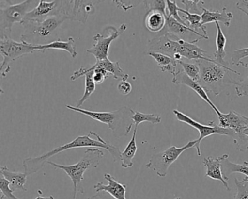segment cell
Returning a JSON list of instances; mask_svg holds the SVG:
<instances>
[{
	"label": "cell",
	"mask_w": 248,
	"mask_h": 199,
	"mask_svg": "<svg viewBox=\"0 0 248 199\" xmlns=\"http://www.w3.org/2000/svg\"><path fill=\"white\" fill-rule=\"evenodd\" d=\"M167 18L168 16L161 11H149L145 17V27L151 33H160L166 25Z\"/></svg>",
	"instance_id": "cell-20"
},
{
	"label": "cell",
	"mask_w": 248,
	"mask_h": 199,
	"mask_svg": "<svg viewBox=\"0 0 248 199\" xmlns=\"http://www.w3.org/2000/svg\"><path fill=\"white\" fill-rule=\"evenodd\" d=\"M248 57V48L245 49H236L232 53V62L235 66H239L240 65L248 67V64H244L242 60L245 58Z\"/></svg>",
	"instance_id": "cell-35"
},
{
	"label": "cell",
	"mask_w": 248,
	"mask_h": 199,
	"mask_svg": "<svg viewBox=\"0 0 248 199\" xmlns=\"http://www.w3.org/2000/svg\"><path fill=\"white\" fill-rule=\"evenodd\" d=\"M36 49L38 51L42 52H44L46 50H65V51L68 52L73 59H75L78 56L76 44H75V40L73 37H69L67 41L57 40V41L53 42L50 44L36 46Z\"/></svg>",
	"instance_id": "cell-23"
},
{
	"label": "cell",
	"mask_w": 248,
	"mask_h": 199,
	"mask_svg": "<svg viewBox=\"0 0 248 199\" xmlns=\"http://www.w3.org/2000/svg\"><path fill=\"white\" fill-rule=\"evenodd\" d=\"M95 67L101 68L107 71L109 75H111L114 79H121L122 81H127L129 75L125 73L124 70L120 67L119 62H112L109 59L107 60L96 61V63L93 65Z\"/></svg>",
	"instance_id": "cell-25"
},
{
	"label": "cell",
	"mask_w": 248,
	"mask_h": 199,
	"mask_svg": "<svg viewBox=\"0 0 248 199\" xmlns=\"http://www.w3.org/2000/svg\"><path fill=\"white\" fill-rule=\"evenodd\" d=\"M104 179L108 181V184H104L103 182H98L94 185L96 193L107 192L115 199H127L126 198V190L127 185L119 182L115 178L108 173L104 175Z\"/></svg>",
	"instance_id": "cell-17"
},
{
	"label": "cell",
	"mask_w": 248,
	"mask_h": 199,
	"mask_svg": "<svg viewBox=\"0 0 248 199\" xmlns=\"http://www.w3.org/2000/svg\"><path fill=\"white\" fill-rule=\"evenodd\" d=\"M98 1H64L65 16L68 19L85 24L88 17L95 11Z\"/></svg>",
	"instance_id": "cell-12"
},
{
	"label": "cell",
	"mask_w": 248,
	"mask_h": 199,
	"mask_svg": "<svg viewBox=\"0 0 248 199\" xmlns=\"http://www.w3.org/2000/svg\"><path fill=\"white\" fill-rule=\"evenodd\" d=\"M93 72L94 71H91V72H88V73L85 75V91H84V94L82 98L77 102L76 106H75V107H78V108H81L82 104L90 98V97L92 95L93 93H94V91H95L96 85H95L93 80Z\"/></svg>",
	"instance_id": "cell-30"
},
{
	"label": "cell",
	"mask_w": 248,
	"mask_h": 199,
	"mask_svg": "<svg viewBox=\"0 0 248 199\" xmlns=\"http://www.w3.org/2000/svg\"><path fill=\"white\" fill-rule=\"evenodd\" d=\"M168 34L172 37L183 39L187 41L186 38L191 34H195L197 37H200L202 40H208V36L203 35L197 32L190 29L187 26L177 21L174 18L168 17L167 18L166 25L164 30L159 33V34Z\"/></svg>",
	"instance_id": "cell-15"
},
{
	"label": "cell",
	"mask_w": 248,
	"mask_h": 199,
	"mask_svg": "<svg viewBox=\"0 0 248 199\" xmlns=\"http://www.w3.org/2000/svg\"><path fill=\"white\" fill-rule=\"evenodd\" d=\"M235 86V91L238 97H248V76L242 81H237Z\"/></svg>",
	"instance_id": "cell-38"
},
{
	"label": "cell",
	"mask_w": 248,
	"mask_h": 199,
	"mask_svg": "<svg viewBox=\"0 0 248 199\" xmlns=\"http://www.w3.org/2000/svg\"><path fill=\"white\" fill-rule=\"evenodd\" d=\"M227 155L228 154H223L221 156L217 157V158H213L211 156L207 157V158H204L203 164L206 168L205 177L221 182L226 190L228 191H230L231 188L229 187V183L223 177L221 168L222 161Z\"/></svg>",
	"instance_id": "cell-18"
},
{
	"label": "cell",
	"mask_w": 248,
	"mask_h": 199,
	"mask_svg": "<svg viewBox=\"0 0 248 199\" xmlns=\"http://www.w3.org/2000/svg\"><path fill=\"white\" fill-rule=\"evenodd\" d=\"M63 15V1H39L23 21H43L53 16ZM22 21V22H23Z\"/></svg>",
	"instance_id": "cell-13"
},
{
	"label": "cell",
	"mask_w": 248,
	"mask_h": 199,
	"mask_svg": "<svg viewBox=\"0 0 248 199\" xmlns=\"http://www.w3.org/2000/svg\"><path fill=\"white\" fill-rule=\"evenodd\" d=\"M35 199H55V198L53 196H50L48 197H43V196H37Z\"/></svg>",
	"instance_id": "cell-42"
},
{
	"label": "cell",
	"mask_w": 248,
	"mask_h": 199,
	"mask_svg": "<svg viewBox=\"0 0 248 199\" xmlns=\"http://www.w3.org/2000/svg\"><path fill=\"white\" fill-rule=\"evenodd\" d=\"M104 156V152L99 148H88L82 158L74 165H61L50 161H47V164L55 168L63 170L70 177L73 182V199H76L78 193H85L81 183L84 180L85 171L91 168H97Z\"/></svg>",
	"instance_id": "cell-5"
},
{
	"label": "cell",
	"mask_w": 248,
	"mask_h": 199,
	"mask_svg": "<svg viewBox=\"0 0 248 199\" xmlns=\"http://www.w3.org/2000/svg\"><path fill=\"white\" fill-rule=\"evenodd\" d=\"M242 133H244V134L247 135V136H248V129H245V130H244Z\"/></svg>",
	"instance_id": "cell-43"
},
{
	"label": "cell",
	"mask_w": 248,
	"mask_h": 199,
	"mask_svg": "<svg viewBox=\"0 0 248 199\" xmlns=\"http://www.w3.org/2000/svg\"><path fill=\"white\" fill-rule=\"evenodd\" d=\"M218 126L224 129H230L236 133H242L248 128V117L235 111H230L226 114L222 113L219 116Z\"/></svg>",
	"instance_id": "cell-16"
},
{
	"label": "cell",
	"mask_w": 248,
	"mask_h": 199,
	"mask_svg": "<svg viewBox=\"0 0 248 199\" xmlns=\"http://www.w3.org/2000/svg\"><path fill=\"white\" fill-rule=\"evenodd\" d=\"M222 173L226 181L229 180V176L233 173H241L248 177V163L245 161L242 164H234L229 160V155L222 161Z\"/></svg>",
	"instance_id": "cell-27"
},
{
	"label": "cell",
	"mask_w": 248,
	"mask_h": 199,
	"mask_svg": "<svg viewBox=\"0 0 248 199\" xmlns=\"http://www.w3.org/2000/svg\"><path fill=\"white\" fill-rule=\"evenodd\" d=\"M145 7V11L146 13L151 11H159L168 16L166 13L167 4L166 1L158 0V1H143Z\"/></svg>",
	"instance_id": "cell-33"
},
{
	"label": "cell",
	"mask_w": 248,
	"mask_h": 199,
	"mask_svg": "<svg viewBox=\"0 0 248 199\" xmlns=\"http://www.w3.org/2000/svg\"><path fill=\"white\" fill-rule=\"evenodd\" d=\"M66 107L72 111L85 115L96 121L104 123L108 126V129H111L114 133H120V131L124 128L125 129V136L130 133L133 126V122L131 120L133 113L131 108L128 107H123L119 110L112 112H95L85 109L78 108L73 106L66 104Z\"/></svg>",
	"instance_id": "cell-6"
},
{
	"label": "cell",
	"mask_w": 248,
	"mask_h": 199,
	"mask_svg": "<svg viewBox=\"0 0 248 199\" xmlns=\"http://www.w3.org/2000/svg\"><path fill=\"white\" fill-rule=\"evenodd\" d=\"M0 173L1 175L3 176L9 182L10 187L13 191L15 192L18 190L27 191V189L25 188V184L28 176L25 173L11 171L7 166H1Z\"/></svg>",
	"instance_id": "cell-21"
},
{
	"label": "cell",
	"mask_w": 248,
	"mask_h": 199,
	"mask_svg": "<svg viewBox=\"0 0 248 199\" xmlns=\"http://www.w3.org/2000/svg\"><path fill=\"white\" fill-rule=\"evenodd\" d=\"M38 1L27 0L16 5L6 4L0 6V38H11V33L14 24L24 21L27 14L32 11Z\"/></svg>",
	"instance_id": "cell-7"
},
{
	"label": "cell",
	"mask_w": 248,
	"mask_h": 199,
	"mask_svg": "<svg viewBox=\"0 0 248 199\" xmlns=\"http://www.w3.org/2000/svg\"><path fill=\"white\" fill-rule=\"evenodd\" d=\"M36 51H38L36 46L26 44L22 42L18 43L12 38H0V52L3 57L0 66L2 78H6L8 72L11 71L10 65L11 62Z\"/></svg>",
	"instance_id": "cell-8"
},
{
	"label": "cell",
	"mask_w": 248,
	"mask_h": 199,
	"mask_svg": "<svg viewBox=\"0 0 248 199\" xmlns=\"http://www.w3.org/2000/svg\"><path fill=\"white\" fill-rule=\"evenodd\" d=\"M217 29V36H216V50L214 53V60L219 65L224 66H229V62L225 60L226 57V37L222 31L221 27L218 22H216Z\"/></svg>",
	"instance_id": "cell-24"
},
{
	"label": "cell",
	"mask_w": 248,
	"mask_h": 199,
	"mask_svg": "<svg viewBox=\"0 0 248 199\" xmlns=\"http://www.w3.org/2000/svg\"><path fill=\"white\" fill-rule=\"evenodd\" d=\"M181 199V197H176V198H175V199Z\"/></svg>",
	"instance_id": "cell-44"
},
{
	"label": "cell",
	"mask_w": 248,
	"mask_h": 199,
	"mask_svg": "<svg viewBox=\"0 0 248 199\" xmlns=\"http://www.w3.org/2000/svg\"><path fill=\"white\" fill-rule=\"evenodd\" d=\"M201 17L202 25L205 26L212 22H221L226 27H229L233 16L232 13L227 12L226 8H222L221 11H210L202 8Z\"/></svg>",
	"instance_id": "cell-19"
},
{
	"label": "cell",
	"mask_w": 248,
	"mask_h": 199,
	"mask_svg": "<svg viewBox=\"0 0 248 199\" xmlns=\"http://www.w3.org/2000/svg\"><path fill=\"white\" fill-rule=\"evenodd\" d=\"M236 192L234 199H248V177H244L242 180L234 179Z\"/></svg>",
	"instance_id": "cell-32"
},
{
	"label": "cell",
	"mask_w": 248,
	"mask_h": 199,
	"mask_svg": "<svg viewBox=\"0 0 248 199\" xmlns=\"http://www.w3.org/2000/svg\"><path fill=\"white\" fill-rule=\"evenodd\" d=\"M125 24H122L118 29L114 26H108L104 30V34H97L93 37V46L88 49L87 52L93 55L96 61L107 60L110 46L114 40H117L127 30Z\"/></svg>",
	"instance_id": "cell-10"
},
{
	"label": "cell",
	"mask_w": 248,
	"mask_h": 199,
	"mask_svg": "<svg viewBox=\"0 0 248 199\" xmlns=\"http://www.w3.org/2000/svg\"><path fill=\"white\" fill-rule=\"evenodd\" d=\"M147 55L152 56L157 64L160 70L162 72H169L172 76L178 72V62L172 56L156 52H147Z\"/></svg>",
	"instance_id": "cell-22"
},
{
	"label": "cell",
	"mask_w": 248,
	"mask_h": 199,
	"mask_svg": "<svg viewBox=\"0 0 248 199\" xmlns=\"http://www.w3.org/2000/svg\"><path fill=\"white\" fill-rule=\"evenodd\" d=\"M236 7L239 11L243 12L245 15L248 17V0H242V1H238L236 2Z\"/></svg>",
	"instance_id": "cell-40"
},
{
	"label": "cell",
	"mask_w": 248,
	"mask_h": 199,
	"mask_svg": "<svg viewBox=\"0 0 248 199\" xmlns=\"http://www.w3.org/2000/svg\"><path fill=\"white\" fill-rule=\"evenodd\" d=\"M199 40L186 41L183 39L172 37L168 34H159L155 38L149 40L148 52H156L173 57L180 55L188 60H205L207 52L195 44Z\"/></svg>",
	"instance_id": "cell-2"
},
{
	"label": "cell",
	"mask_w": 248,
	"mask_h": 199,
	"mask_svg": "<svg viewBox=\"0 0 248 199\" xmlns=\"http://www.w3.org/2000/svg\"><path fill=\"white\" fill-rule=\"evenodd\" d=\"M138 129H134L133 136L129 143L126 146L124 151L121 152V166L123 168H131L133 166V158L136 155L138 150L137 145H136V134H137Z\"/></svg>",
	"instance_id": "cell-26"
},
{
	"label": "cell",
	"mask_w": 248,
	"mask_h": 199,
	"mask_svg": "<svg viewBox=\"0 0 248 199\" xmlns=\"http://www.w3.org/2000/svg\"><path fill=\"white\" fill-rule=\"evenodd\" d=\"M173 113L178 121L186 123L188 126L194 128L200 132V137L197 139V142H196L195 146H194V148L197 149L198 156H201L202 155L200 144L204 138L208 137V136L213 134L225 135V136L232 137V134H233V131L220 127L218 125L216 124L214 121L210 122L208 125L202 124V123H199V122L196 121L194 119L190 117L189 116L178 111V110H174Z\"/></svg>",
	"instance_id": "cell-11"
},
{
	"label": "cell",
	"mask_w": 248,
	"mask_h": 199,
	"mask_svg": "<svg viewBox=\"0 0 248 199\" xmlns=\"http://www.w3.org/2000/svg\"><path fill=\"white\" fill-rule=\"evenodd\" d=\"M172 82L174 84H175V85H184L191 88V89H192L203 101H205L207 104L210 105V107L214 110L217 117L221 116V112L213 104V101L209 98L205 90L200 85V83L196 82V81H194L193 80H191V78H188V77L184 73V71H181L179 69L178 72L174 75Z\"/></svg>",
	"instance_id": "cell-14"
},
{
	"label": "cell",
	"mask_w": 248,
	"mask_h": 199,
	"mask_svg": "<svg viewBox=\"0 0 248 199\" xmlns=\"http://www.w3.org/2000/svg\"><path fill=\"white\" fill-rule=\"evenodd\" d=\"M0 189L2 193L1 199H3L4 198H6L7 199H20L14 194V191L10 187L9 182L2 175L0 176Z\"/></svg>",
	"instance_id": "cell-36"
},
{
	"label": "cell",
	"mask_w": 248,
	"mask_h": 199,
	"mask_svg": "<svg viewBox=\"0 0 248 199\" xmlns=\"http://www.w3.org/2000/svg\"><path fill=\"white\" fill-rule=\"evenodd\" d=\"M68 19L63 15L53 16L43 21H23L24 32L21 40L33 46H45L60 40L59 31L62 24Z\"/></svg>",
	"instance_id": "cell-3"
},
{
	"label": "cell",
	"mask_w": 248,
	"mask_h": 199,
	"mask_svg": "<svg viewBox=\"0 0 248 199\" xmlns=\"http://www.w3.org/2000/svg\"><path fill=\"white\" fill-rule=\"evenodd\" d=\"M200 68V84L206 92L213 93L218 96L226 85H235L237 81L230 76V72L240 75L239 72L229 66L219 65L213 59L196 61Z\"/></svg>",
	"instance_id": "cell-4"
},
{
	"label": "cell",
	"mask_w": 248,
	"mask_h": 199,
	"mask_svg": "<svg viewBox=\"0 0 248 199\" xmlns=\"http://www.w3.org/2000/svg\"><path fill=\"white\" fill-rule=\"evenodd\" d=\"M80 148H104L111 154L114 162H118L121 158L122 152L118 148L106 142L95 132H91L88 135L78 136L72 142L58 147L40 156L26 158L23 162L24 173L27 176H30L38 172L51 157L68 149Z\"/></svg>",
	"instance_id": "cell-1"
},
{
	"label": "cell",
	"mask_w": 248,
	"mask_h": 199,
	"mask_svg": "<svg viewBox=\"0 0 248 199\" xmlns=\"http://www.w3.org/2000/svg\"><path fill=\"white\" fill-rule=\"evenodd\" d=\"M179 11L184 14L183 19L190 29L200 33V34H201L202 32L203 35L208 36L207 35L205 26L202 24L201 15L197 14H191V13L188 12L186 10L182 9V8H180Z\"/></svg>",
	"instance_id": "cell-28"
},
{
	"label": "cell",
	"mask_w": 248,
	"mask_h": 199,
	"mask_svg": "<svg viewBox=\"0 0 248 199\" xmlns=\"http://www.w3.org/2000/svg\"><path fill=\"white\" fill-rule=\"evenodd\" d=\"M131 112L133 113L131 120H133L136 129H138L139 125L143 122H149L152 124H158L162 121V117L158 115L146 114V113H140V112L133 110V109H131Z\"/></svg>",
	"instance_id": "cell-29"
},
{
	"label": "cell",
	"mask_w": 248,
	"mask_h": 199,
	"mask_svg": "<svg viewBox=\"0 0 248 199\" xmlns=\"http://www.w3.org/2000/svg\"><path fill=\"white\" fill-rule=\"evenodd\" d=\"M87 199H115L114 197L108 194L107 192H100L97 193L96 194L88 198Z\"/></svg>",
	"instance_id": "cell-41"
},
{
	"label": "cell",
	"mask_w": 248,
	"mask_h": 199,
	"mask_svg": "<svg viewBox=\"0 0 248 199\" xmlns=\"http://www.w3.org/2000/svg\"><path fill=\"white\" fill-rule=\"evenodd\" d=\"M196 142H197V139L189 141L186 145L181 148L171 146L162 152L155 154L152 155V158L146 164V168L153 170L159 177H166L170 166L178 160L183 152L190 148H194Z\"/></svg>",
	"instance_id": "cell-9"
},
{
	"label": "cell",
	"mask_w": 248,
	"mask_h": 199,
	"mask_svg": "<svg viewBox=\"0 0 248 199\" xmlns=\"http://www.w3.org/2000/svg\"><path fill=\"white\" fill-rule=\"evenodd\" d=\"M180 2L186 7V11L189 13L192 12L191 14H197L201 15L200 8L202 9V7L199 8V5L204 4V1H201V0H181Z\"/></svg>",
	"instance_id": "cell-37"
},
{
	"label": "cell",
	"mask_w": 248,
	"mask_h": 199,
	"mask_svg": "<svg viewBox=\"0 0 248 199\" xmlns=\"http://www.w3.org/2000/svg\"><path fill=\"white\" fill-rule=\"evenodd\" d=\"M167 9L168 11V17H170V18H174L178 22L181 24H184V25L187 26L186 24L184 22V19L181 18L178 14L180 8H178V5H177V1H170V0H167Z\"/></svg>",
	"instance_id": "cell-34"
},
{
	"label": "cell",
	"mask_w": 248,
	"mask_h": 199,
	"mask_svg": "<svg viewBox=\"0 0 248 199\" xmlns=\"http://www.w3.org/2000/svg\"><path fill=\"white\" fill-rule=\"evenodd\" d=\"M178 65L182 66L184 73L196 82L200 83V68L197 63H188L181 60L178 62Z\"/></svg>",
	"instance_id": "cell-31"
},
{
	"label": "cell",
	"mask_w": 248,
	"mask_h": 199,
	"mask_svg": "<svg viewBox=\"0 0 248 199\" xmlns=\"http://www.w3.org/2000/svg\"><path fill=\"white\" fill-rule=\"evenodd\" d=\"M117 90L123 95H128L132 91L131 84L127 81H121L117 85Z\"/></svg>",
	"instance_id": "cell-39"
}]
</instances>
